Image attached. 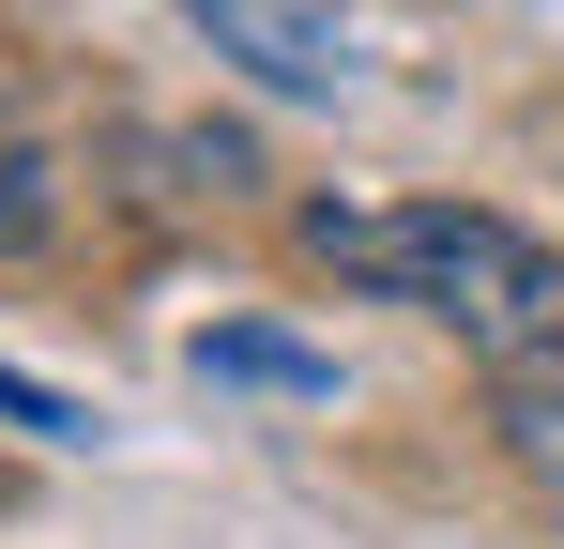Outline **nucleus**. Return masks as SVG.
<instances>
[{
    "mask_svg": "<svg viewBox=\"0 0 564 549\" xmlns=\"http://www.w3.org/2000/svg\"><path fill=\"white\" fill-rule=\"evenodd\" d=\"M305 260L381 290V305H412V321H443L473 336L488 366L550 352L564 336V260L534 229H503V214H458V198H397V214H305Z\"/></svg>",
    "mask_w": 564,
    "mask_h": 549,
    "instance_id": "nucleus-1",
    "label": "nucleus"
},
{
    "mask_svg": "<svg viewBox=\"0 0 564 549\" xmlns=\"http://www.w3.org/2000/svg\"><path fill=\"white\" fill-rule=\"evenodd\" d=\"M184 15H198V46L245 62L260 92H351L367 77V46H351L336 0H184Z\"/></svg>",
    "mask_w": 564,
    "mask_h": 549,
    "instance_id": "nucleus-2",
    "label": "nucleus"
},
{
    "mask_svg": "<svg viewBox=\"0 0 564 549\" xmlns=\"http://www.w3.org/2000/svg\"><path fill=\"white\" fill-rule=\"evenodd\" d=\"M488 397H503V443L564 488V336H550V352H519V366H488Z\"/></svg>",
    "mask_w": 564,
    "mask_h": 549,
    "instance_id": "nucleus-3",
    "label": "nucleus"
},
{
    "mask_svg": "<svg viewBox=\"0 0 564 549\" xmlns=\"http://www.w3.org/2000/svg\"><path fill=\"white\" fill-rule=\"evenodd\" d=\"M46 214H62V183H46V122H31L15 77H0V260H15V245H46Z\"/></svg>",
    "mask_w": 564,
    "mask_h": 549,
    "instance_id": "nucleus-4",
    "label": "nucleus"
},
{
    "mask_svg": "<svg viewBox=\"0 0 564 549\" xmlns=\"http://www.w3.org/2000/svg\"><path fill=\"white\" fill-rule=\"evenodd\" d=\"M198 381H260V397H336V366L290 336H198Z\"/></svg>",
    "mask_w": 564,
    "mask_h": 549,
    "instance_id": "nucleus-5",
    "label": "nucleus"
},
{
    "mask_svg": "<svg viewBox=\"0 0 564 549\" xmlns=\"http://www.w3.org/2000/svg\"><path fill=\"white\" fill-rule=\"evenodd\" d=\"M0 412H15L31 443H93V412H77V397H46V381H15V366H0Z\"/></svg>",
    "mask_w": 564,
    "mask_h": 549,
    "instance_id": "nucleus-6",
    "label": "nucleus"
}]
</instances>
